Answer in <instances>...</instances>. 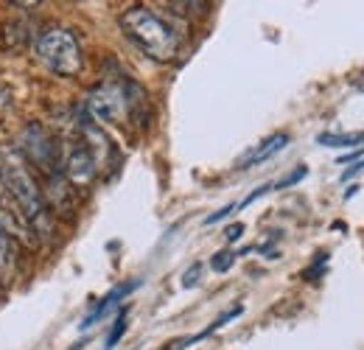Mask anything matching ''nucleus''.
<instances>
[{
	"mask_svg": "<svg viewBox=\"0 0 364 350\" xmlns=\"http://www.w3.org/2000/svg\"><path fill=\"white\" fill-rule=\"evenodd\" d=\"M0 188L3 193L17 205V211L31 221L37 238H46L50 233V216H48L46 199H43V188L34 179L28 163L23 160V154L11 152L3 157V171H0Z\"/></svg>",
	"mask_w": 364,
	"mask_h": 350,
	"instance_id": "obj_1",
	"label": "nucleus"
},
{
	"mask_svg": "<svg viewBox=\"0 0 364 350\" xmlns=\"http://www.w3.org/2000/svg\"><path fill=\"white\" fill-rule=\"evenodd\" d=\"M121 28L129 37V43L137 45L154 62H174L180 56L182 40L177 28L146 6L127 9L121 14Z\"/></svg>",
	"mask_w": 364,
	"mask_h": 350,
	"instance_id": "obj_2",
	"label": "nucleus"
},
{
	"mask_svg": "<svg viewBox=\"0 0 364 350\" xmlns=\"http://www.w3.org/2000/svg\"><path fill=\"white\" fill-rule=\"evenodd\" d=\"M129 85L121 82H104L98 88L90 90L87 95V112H90L92 124H104V127H121L127 118L135 115V101L140 98V92L132 95Z\"/></svg>",
	"mask_w": 364,
	"mask_h": 350,
	"instance_id": "obj_3",
	"label": "nucleus"
},
{
	"mask_svg": "<svg viewBox=\"0 0 364 350\" xmlns=\"http://www.w3.org/2000/svg\"><path fill=\"white\" fill-rule=\"evenodd\" d=\"M37 56L43 59L50 73L56 76H76L85 65L82 45L70 28H48L37 40Z\"/></svg>",
	"mask_w": 364,
	"mask_h": 350,
	"instance_id": "obj_4",
	"label": "nucleus"
},
{
	"mask_svg": "<svg viewBox=\"0 0 364 350\" xmlns=\"http://www.w3.org/2000/svg\"><path fill=\"white\" fill-rule=\"evenodd\" d=\"M20 149H23V160H28V166L40 169L46 176L59 174L62 171V143L43 127V124H28L20 134Z\"/></svg>",
	"mask_w": 364,
	"mask_h": 350,
	"instance_id": "obj_5",
	"label": "nucleus"
},
{
	"mask_svg": "<svg viewBox=\"0 0 364 350\" xmlns=\"http://www.w3.org/2000/svg\"><path fill=\"white\" fill-rule=\"evenodd\" d=\"M62 174L73 188H87L92 179L98 176V160L85 140H65L62 143Z\"/></svg>",
	"mask_w": 364,
	"mask_h": 350,
	"instance_id": "obj_6",
	"label": "nucleus"
},
{
	"mask_svg": "<svg viewBox=\"0 0 364 350\" xmlns=\"http://www.w3.org/2000/svg\"><path fill=\"white\" fill-rule=\"evenodd\" d=\"M0 230H3L9 238L23 241L26 247H34V244H37V233H34L31 221L17 211V205L3 193V188H0Z\"/></svg>",
	"mask_w": 364,
	"mask_h": 350,
	"instance_id": "obj_7",
	"label": "nucleus"
},
{
	"mask_svg": "<svg viewBox=\"0 0 364 350\" xmlns=\"http://www.w3.org/2000/svg\"><path fill=\"white\" fill-rule=\"evenodd\" d=\"M289 146V134H283V132H277V134H272V137H267L244 163H241V169H252V166H261L264 160H269V157H274L280 149H286Z\"/></svg>",
	"mask_w": 364,
	"mask_h": 350,
	"instance_id": "obj_8",
	"label": "nucleus"
},
{
	"mask_svg": "<svg viewBox=\"0 0 364 350\" xmlns=\"http://www.w3.org/2000/svg\"><path fill=\"white\" fill-rule=\"evenodd\" d=\"M135 286H137V283H124V286L112 289V292H109V295H107V297H104V300H101V303H98V306H95V308L90 311V314H87V319H85L82 325H85V328H90V325H95V322H98V319H101V317H104V314H107L109 308L118 306V303H121V300H124V297H127V295H129V292H132Z\"/></svg>",
	"mask_w": 364,
	"mask_h": 350,
	"instance_id": "obj_9",
	"label": "nucleus"
},
{
	"mask_svg": "<svg viewBox=\"0 0 364 350\" xmlns=\"http://www.w3.org/2000/svg\"><path fill=\"white\" fill-rule=\"evenodd\" d=\"M317 143L319 146H333V149H359L364 143V132H359V134H331V132H325L317 137Z\"/></svg>",
	"mask_w": 364,
	"mask_h": 350,
	"instance_id": "obj_10",
	"label": "nucleus"
},
{
	"mask_svg": "<svg viewBox=\"0 0 364 350\" xmlns=\"http://www.w3.org/2000/svg\"><path fill=\"white\" fill-rule=\"evenodd\" d=\"M11 266H14V247H11V238L0 230V275L9 277Z\"/></svg>",
	"mask_w": 364,
	"mask_h": 350,
	"instance_id": "obj_11",
	"label": "nucleus"
},
{
	"mask_svg": "<svg viewBox=\"0 0 364 350\" xmlns=\"http://www.w3.org/2000/svg\"><path fill=\"white\" fill-rule=\"evenodd\" d=\"M232 263H235V253H232V250H222V253H216V255L210 258V269L222 275V272H228Z\"/></svg>",
	"mask_w": 364,
	"mask_h": 350,
	"instance_id": "obj_12",
	"label": "nucleus"
},
{
	"mask_svg": "<svg viewBox=\"0 0 364 350\" xmlns=\"http://www.w3.org/2000/svg\"><path fill=\"white\" fill-rule=\"evenodd\" d=\"M124 331H127V308L115 317V325H112V331H109V336H107V348H115L118 339L124 336Z\"/></svg>",
	"mask_w": 364,
	"mask_h": 350,
	"instance_id": "obj_13",
	"label": "nucleus"
},
{
	"mask_svg": "<svg viewBox=\"0 0 364 350\" xmlns=\"http://www.w3.org/2000/svg\"><path fill=\"white\" fill-rule=\"evenodd\" d=\"M202 280V263H193L188 272H185V277H182V286L185 289H191V286H196Z\"/></svg>",
	"mask_w": 364,
	"mask_h": 350,
	"instance_id": "obj_14",
	"label": "nucleus"
},
{
	"mask_svg": "<svg viewBox=\"0 0 364 350\" xmlns=\"http://www.w3.org/2000/svg\"><path fill=\"white\" fill-rule=\"evenodd\" d=\"M306 174H309V169H306V166H300V169H294V171H291L289 176H283L280 182H274L272 188H289V185H294L297 179H303Z\"/></svg>",
	"mask_w": 364,
	"mask_h": 350,
	"instance_id": "obj_15",
	"label": "nucleus"
},
{
	"mask_svg": "<svg viewBox=\"0 0 364 350\" xmlns=\"http://www.w3.org/2000/svg\"><path fill=\"white\" fill-rule=\"evenodd\" d=\"M235 211H238V202H235V205H228V208H222V211H219V213H210V216H208V219H205V224H216V221L228 219L230 213H235Z\"/></svg>",
	"mask_w": 364,
	"mask_h": 350,
	"instance_id": "obj_16",
	"label": "nucleus"
},
{
	"mask_svg": "<svg viewBox=\"0 0 364 350\" xmlns=\"http://www.w3.org/2000/svg\"><path fill=\"white\" fill-rule=\"evenodd\" d=\"M244 235V224H230L228 227V241H235Z\"/></svg>",
	"mask_w": 364,
	"mask_h": 350,
	"instance_id": "obj_17",
	"label": "nucleus"
},
{
	"mask_svg": "<svg viewBox=\"0 0 364 350\" xmlns=\"http://www.w3.org/2000/svg\"><path fill=\"white\" fill-rule=\"evenodd\" d=\"M359 154H362V152H359V149H353V152H350V154H345V157H339V160H336V163H339V166H348V163H353V160H356V157H359Z\"/></svg>",
	"mask_w": 364,
	"mask_h": 350,
	"instance_id": "obj_18",
	"label": "nucleus"
},
{
	"mask_svg": "<svg viewBox=\"0 0 364 350\" xmlns=\"http://www.w3.org/2000/svg\"><path fill=\"white\" fill-rule=\"evenodd\" d=\"M362 171H364V160H362V163H359V166H353V169H348V171H345V179H350V176L362 174Z\"/></svg>",
	"mask_w": 364,
	"mask_h": 350,
	"instance_id": "obj_19",
	"label": "nucleus"
},
{
	"mask_svg": "<svg viewBox=\"0 0 364 350\" xmlns=\"http://www.w3.org/2000/svg\"><path fill=\"white\" fill-rule=\"evenodd\" d=\"M3 157H6V152L0 149V171H3Z\"/></svg>",
	"mask_w": 364,
	"mask_h": 350,
	"instance_id": "obj_20",
	"label": "nucleus"
}]
</instances>
